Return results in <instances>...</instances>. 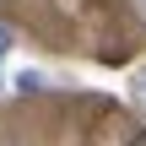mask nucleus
Returning <instances> with one entry per match:
<instances>
[{"mask_svg":"<svg viewBox=\"0 0 146 146\" xmlns=\"http://www.w3.org/2000/svg\"><path fill=\"white\" fill-rule=\"evenodd\" d=\"M130 11H135V22L146 27V0H130Z\"/></svg>","mask_w":146,"mask_h":146,"instance_id":"1","label":"nucleus"},{"mask_svg":"<svg viewBox=\"0 0 146 146\" xmlns=\"http://www.w3.org/2000/svg\"><path fill=\"white\" fill-rule=\"evenodd\" d=\"M5 49H11V33H5V27H0V60H5Z\"/></svg>","mask_w":146,"mask_h":146,"instance_id":"2","label":"nucleus"},{"mask_svg":"<svg viewBox=\"0 0 146 146\" xmlns=\"http://www.w3.org/2000/svg\"><path fill=\"white\" fill-rule=\"evenodd\" d=\"M135 92H141V98H146V70H141V76H135Z\"/></svg>","mask_w":146,"mask_h":146,"instance_id":"3","label":"nucleus"}]
</instances>
